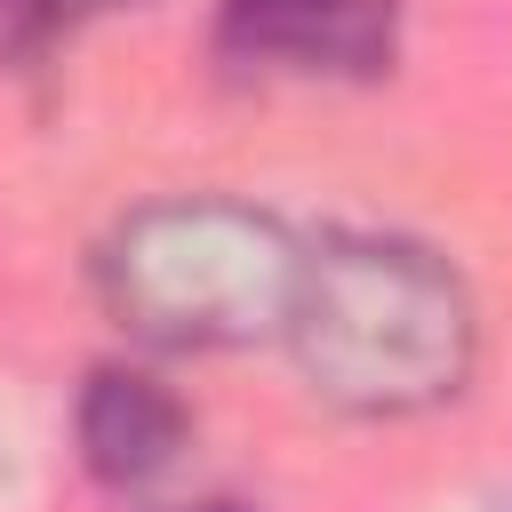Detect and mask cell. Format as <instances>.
Listing matches in <instances>:
<instances>
[{"mask_svg":"<svg viewBox=\"0 0 512 512\" xmlns=\"http://www.w3.org/2000/svg\"><path fill=\"white\" fill-rule=\"evenodd\" d=\"M280 336L304 384L344 416H416L456 400L480 344L464 280L392 232H328L304 248Z\"/></svg>","mask_w":512,"mask_h":512,"instance_id":"obj_1","label":"cell"},{"mask_svg":"<svg viewBox=\"0 0 512 512\" xmlns=\"http://www.w3.org/2000/svg\"><path fill=\"white\" fill-rule=\"evenodd\" d=\"M296 272L304 248L288 240V224L240 200H152L96 256V288L120 328L168 352L280 336Z\"/></svg>","mask_w":512,"mask_h":512,"instance_id":"obj_2","label":"cell"},{"mask_svg":"<svg viewBox=\"0 0 512 512\" xmlns=\"http://www.w3.org/2000/svg\"><path fill=\"white\" fill-rule=\"evenodd\" d=\"M216 48L248 72L376 80L400 48V0H224Z\"/></svg>","mask_w":512,"mask_h":512,"instance_id":"obj_3","label":"cell"},{"mask_svg":"<svg viewBox=\"0 0 512 512\" xmlns=\"http://www.w3.org/2000/svg\"><path fill=\"white\" fill-rule=\"evenodd\" d=\"M192 416L184 400L144 368H96L80 392V456L104 488H144L176 464Z\"/></svg>","mask_w":512,"mask_h":512,"instance_id":"obj_4","label":"cell"},{"mask_svg":"<svg viewBox=\"0 0 512 512\" xmlns=\"http://www.w3.org/2000/svg\"><path fill=\"white\" fill-rule=\"evenodd\" d=\"M104 8H136V0H0V56H32L56 32L104 16Z\"/></svg>","mask_w":512,"mask_h":512,"instance_id":"obj_5","label":"cell"},{"mask_svg":"<svg viewBox=\"0 0 512 512\" xmlns=\"http://www.w3.org/2000/svg\"><path fill=\"white\" fill-rule=\"evenodd\" d=\"M192 512H232V504H192Z\"/></svg>","mask_w":512,"mask_h":512,"instance_id":"obj_6","label":"cell"}]
</instances>
